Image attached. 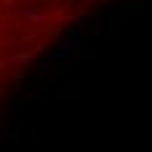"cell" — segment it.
<instances>
[{
    "label": "cell",
    "instance_id": "2",
    "mask_svg": "<svg viewBox=\"0 0 152 152\" xmlns=\"http://www.w3.org/2000/svg\"><path fill=\"white\" fill-rule=\"evenodd\" d=\"M37 53H42V45H34L31 50H24V53H13L11 61H13L16 66H26V63H31V58H34Z\"/></svg>",
    "mask_w": 152,
    "mask_h": 152
},
{
    "label": "cell",
    "instance_id": "8",
    "mask_svg": "<svg viewBox=\"0 0 152 152\" xmlns=\"http://www.w3.org/2000/svg\"><path fill=\"white\" fill-rule=\"evenodd\" d=\"M13 5H16V0H3V8L5 11H13Z\"/></svg>",
    "mask_w": 152,
    "mask_h": 152
},
{
    "label": "cell",
    "instance_id": "5",
    "mask_svg": "<svg viewBox=\"0 0 152 152\" xmlns=\"http://www.w3.org/2000/svg\"><path fill=\"white\" fill-rule=\"evenodd\" d=\"M142 16H144V18H152V0H147V3H144V8H142Z\"/></svg>",
    "mask_w": 152,
    "mask_h": 152
},
{
    "label": "cell",
    "instance_id": "9",
    "mask_svg": "<svg viewBox=\"0 0 152 152\" xmlns=\"http://www.w3.org/2000/svg\"><path fill=\"white\" fill-rule=\"evenodd\" d=\"M100 3H113V0H100Z\"/></svg>",
    "mask_w": 152,
    "mask_h": 152
},
{
    "label": "cell",
    "instance_id": "3",
    "mask_svg": "<svg viewBox=\"0 0 152 152\" xmlns=\"http://www.w3.org/2000/svg\"><path fill=\"white\" fill-rule=\"evenodd\" d=\"M50 66H53V61H50V55H47V58H42V61H39V66H37V71H39V76H45L47 71H50Z\"/></svg>",
    "mask_w": 152,
    "mask_h": 152
},
{
    "label": "cell",
    "instance_id": "4",
    "mask_svg": "<svg viewBox=\"0 0 152 152\" xmlns=\"http://www.w3.org/2000/svg\"><path fill=\"white\" fill-rule=\"evenodd\" d=\"M87 26H89V18H87V16H81V18L76 21V31H84Z\"/></svg>",
    "mask_w": 152,
    "mask_h": 152
},
{
    "label": "cell",
    "instance_id": "1",
    "mask_svg": "<svg viewBox=\"0 0 152 152\" xmlns=\"http://www.w3.org/2000/svg\"><path fill=\"white\" fill-rule=\"evenodd\" d=\"M79 42H81V31H76V29H74V31H68V34L61 39V42H58V47L50 53V61H53V63L63 61V58H66V55H68V53H71V50H74Z\"/></svg>",
    "mask_w": 152,
    "mask_h": 152
},
{
    "label": "cell",
    "instance_id": "10",
    "mask_svg": "<svg viewBox=\"0 0 152 152\" xmlns=\"http://www.w3.org/2000/svg\"><path fill=\"white\" fill-rule=\"evenodd\" d=\"M0 100H3V89H0Z\"/></svg>",
    "mask_w": 152,
    "mask_h": 152
},
{
    "label": "cell",
    "instance_id": "7",
    "mask_svg": "<svg viewBox=\"0 0 152 152\" xmlns=\"http://www.w3.org/2000/svg\"><path fill=\"white\" fill-rule=\"evenodd\" d=\"M21 76H24V68H13L11 71V79H21Z\"/></svg>",
    "mask_w": 152,
    "mask_h": 152
},
{
    "label": "cell",
    "instance_id": "6",
    "mask_svg": "<svg viewBox=\"0 0 152 152\" xmlns=\"http://www.w3.org/2000/svg\"><path fill=\"white\" fill-rule=\"evenodd\" d=\"M34 37H37V31H34V29H29V31H24V42H31V39H34Z\"/></svg>",
    "mask_w": 152,
    "mask_h": 152
}]
</instances>
